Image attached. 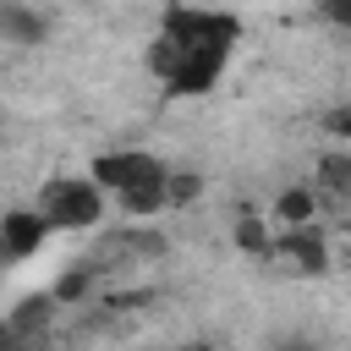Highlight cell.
I'll return each mask as SVG.
<instances>
[{"label": "cell", "mask_w": 351, "mask_h": 351, "mask_svg": "<svg viewBox=\"0 0 351 351\" xmlns=\"http://www.w3.org/2000/svg\"><path fill=\"white\" fill-rule=\"evenodd\" d=\"M236 44H241V16L236 11L170 5L159 16L154 44H148V71L165 82L170 99H203L208 88H219Z\"/></svg>", "instance_id": "obj_1"}, {"label": "cell", "mask_w": 351, "mask_h": 351, "mask_svg": "<svg viewBox=\"0 0 351 351\" xmlns=\"http://www.w3.org/2000/svg\"><path fill=\"white\" fill-rule=\"evenodd\" d=\"M104 203H115L126 219H154L165 214V176H170V159H159L154 148H104L88 159L82 170Z\"/></svg>", "instance_id": "obj_2"}, {"label": "cell", "mask_w": 351, "mask_h": 351, "mask_svg": "<svg viewBox=\"0 0 351 351\" xmlns=\"http://www.w3.org/2000/svg\"><path fill=\"white\" fill-rule=\"evenodd\" d=\"M33 208H38V219L60 236V230H93L110 203H104V192H99L88 176H49V181L38 186V197H33Z\"/></svg>", "instance_id": "obj_3"}, {"label": "cell", "mask_w": 351, "mask_h": 351, "mask_svg": "<svg viewBox=\"0 0 351 351\" xmlns=\"http://www.w3.org/2000/svg\"><path fill=\"white\" fill-rule=\"evenodd\" d=\"M49 236H55V230L38 219L33 203H16V208L0 214V258H5V263H27V258H38V252L49 247Z\"/></svg>", "instance_id": "obj_4"}, {"label": "cell", "mask_w": 351, "mask_h": 351, "mask_svg": "<svg viewBox=\"0 0 351 351\" xmlns=\"http://www.w3.org/2000/svg\"><path fill=\"white\" fill-rule=\"evenodd\" d=\"M274 258H285L296 274H329V236H324V225L280 230L274 236Z\"/></svg>", "instance_id": "obj_5"}, {"label": "cell", "mask_w": 351, "mask_h": 351, "mask_svg": "<svg viewBox=\"0 0 351 351\" xmlns=\"http://www.w3.org/2000/svg\"><path fill=\"white\" fill-rule=\"evenodd\" d=\"M49 11H33L22 0H0V38L5 44H49Z\"/></svg>", "instance_id": "obj_6"}, {"label": "cell", "mask_w": 351, "mask_h": 351, "mask_svg": "<svg viewBox=\"0 0 351 351\" xmlns=\"http://www.w3.org/2000/svg\"><path fill=\"white\" fill-rule=\"evenodd\" d=\"M302 225H318V192L307 181L285 186L274 197V208H269V230H302Z\"/></svg>", "instance_id": "obj_7"}, {"label": "cell", "mask_w": 351, "mask_h": 351, "mask_svg": "<svg viewBox=\"0 0 351 351\" xmlns=\"http://www.w3.org/2000/svg\"><path fill=\"white\" fill-rule=\"evenodd\" d=\"M307 186L318 192V203L329 197V208H340L346 192H351V148H329V154H318V176H313Z\"/></svg>", "instance_id": "obj_8"}, {"label": "cell", "mask_w": 351, "mask_h": 351, "mask_svg": "<svg viewBox=\"0 0 351 351\" xmlns=\"http://www.w3.org/2000/svg\"><path fill=\"white\" fill-rule=\"evenodd\" d=\"M49 318H55V302H49V291H38V296H22V302H16V313L5 318V329H11L22 346H33V340L49 329Z\"/></svg>", "instance_id": "obj_9"}, {"label": "cell", "mask_w": 351, "mask_h": 351, "mask_svg": "<svg viewBox=\"0 0 351 351\" xmlns=\"http://www.w3.org/2000/svg\"><path fill=\"white\" fill-rule=\"evenodd\" d=\"M203 170H192V165H170V176H165V214L170 208H192L197 197H203Z\"/></svg>", "instance_id": "obj_10"}, {"label": "cell", "mask_w": 351, "mask_h": 351, "mask_svg": "<svg viewBox=\"0 0 351 351\" xmlns=\"http://www.w3.org/2000/svg\"><path fill=\"white\" fill-rule=\"evenodd\" d=\"M236 247H241L247 258L269 263V258H274V230H269V219H263V214H241V219H236Z\"/></svg>", "instance_id": "obj_11"}, {"label": "cell", "mask_w": 351, "mask_h": 351, "mask_svg": "<svg viewBox=\"0 0 351 351\" xmlns=\"http://www.w3.org/2000/svg\"><path fill=\"white\" fill-rule=\"evenodd\" d=\"M88 285H93V269H88V263H77V269H66V274L55 280L49 302H55V307H60V302H82V296H88Z\"/></svg>", "instance_id": "obj_12"}, {"label": "cell", "mask_w": 351, "mask_h": 351, "mask_svg": "<svg viewBox=\"0 0 351 351\" xmlns=\"http://www.w3.org/2000/svg\"><path fill=\"white\" fill-rule=\"evenodd\" d=\"M274 351H318V340H307V335H285V340H274Z\"/></svg>", "instance_id": "obj_13"}, {"label": "cell", "mask_w": 351, "mask_h": 351, "mask_svg": "<svg viewBox=\"0 0 351 351\" xmlns=\"http://www.w3.org/2000/svg\"><path fill=\"white\" fill-rule=\"evenodd\" d=\"M0 351H27V346H22V340H16V335H11L5 324H0Z\"/></svg>", "instance_id": "obj_14"}, {"label": "cell", "mask_w": 351, "mask_h": 351, "mask_svg": "<svg viewBox=\"0 0 351 351\" xmlns=\"http://www.w3.org/2000/svg\"><path fill=\"white\" fill-rule=\"evenodd\" d=\"M181 351H219V346H208V340H192V346H181Z\"/></svg>", "instance_id": "obj_15"}]
</instances>
